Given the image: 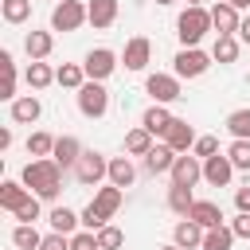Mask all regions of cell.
<instances>
[{
  "mask_svg": "<svg viewBox=\"0 0 250 250\" xmlns=\"http://www.w3.org/2000/svg\"><path fill=\"white\" fill-rule=\"evenodd\" d=\"M55 141H59V137H51V133H43V129H39V133H31V137H27V152H31L35 160H43V156H51V152H55Z\"/></svg>",
  "mask_w": 250,
  "mask_h": 250,
  "instance_id": "836d02e7",
  "label": "cell"
},
{
  "mask_svg": "<svg viewBox=\"0 0 250 250\" xmlns=\"http://www.w3.org/2000/svg\"><path fill=\"white\" fill-rule=\"evenodd\" d=\"M230 176H234V164H230V156H207L203 160V180L211 184V188H227L230 184Z\"/></svg>",
  "mask_w": 250,
  "mask_h": 250,
  "instance_id": "8fae6325",
  "label": "cell"
},
{
  "mask_svg": "<svg viewBox=\"0 0 250 250\" xmlns=\"http://www.w3.org/2000/svg\"><path fill=\"white\" fill-rule=\"evenodd\" d=\"M230 230H234V238H250V215L238 211V219L230 223Z\"/></svg>",
  "mask_w": 250,
  "mask_h": 250,
  "instance_id": "b9f144b4",
  "label": "cell"
},
{
  "mask_svg": "<svg viewBox=\"0 0 250 250\" xmlns=\"http://www.w3.org/2000/svg\"><path fill=\"white\" fill-rule=\"evenodd\" d=\"M98 246H102V250H117V246H125V230H117V227H102V230H98Z\"/></svg>",
  "mask_w": 250,
  "mask_h": 250,
  "instance_id": "8d00e7d4",
  "label": "cell"
},
{
  "mask_svg": "<svg viewBox=\"0 0 250 250\" xmlns=\"http://www.w3.org/2000/svg\"><path fill=\"white\" fill-rule=\"evenodd\" d=\"M70 250H102V246H98L94 230H78V234H70Z\"/></svg>",
  "mask_w": 250,
  "mask_h": 250,
  "instance_id": "f35d334b",
  "label": "cell"
},
{
  "mask_svg": "<svg viewBox=\"0 0 250 250\" xmlns=\"http://www.w3.org/2000/svg\"><path fill=\"white\" fill-rule=\"evenodd\" d=\"M82 66H86V78H90V82H105V78L117 70V55H113L109 47H94V51H86Z\"/></svg>",
  "mask_w": 250,
  "mask_h": 250,
  "instance_id": "52a82bcc",
  "label": "cell"
},
{
  "mask_svg": "<svg viewBox=\"0 0 250 250\" xmlns=\"http://www.w3.org/2000/svg\"><path fill=\"white\" fill-rule=\"evenodd\" d=\"M23 82H27L31 90H47V86L55 82V70H51L47 62H31V66H27V74H23Z\"/></svg>",
  "mask_w": 250,
  "mask_h": 250,
  "instance_id": "1f68e13d",
  "label": "cell"
},
{
  "mask_svg": "<svg viewBox=\"0 0 250 250\" xmlns=\"http://www.w3.org/2000/svg\"><path fill=\"white\" fill-rule=\"evenodd\" d=\"M195 207V195H191V188H168V211H176V215H184L188 219V211Z\"/></svg>",
  "mask_w": 250,
  "mask_h": 250,
  "instance_id": "f546056e",
  "label": "cell"
},
{
  "mask_svg": "<svg viewBox=\"0 0 250 250\" xmlns=\"http://www.w3.org/2000/svg\"><path fill=\"white\" fill-rule=\"evenodd\" d=\"M8 113H12V121H16V125H35V121H39V113H43V105H39V98H35V94H27V98H16Z\"/></svg>",
  "mask_w": 250,
  "mask_h": 250,
  "instance_id": "d6986e66",
  "label": "cell"
},
{
  "mask_svg": "<svg viewBox=\"0 0 250 250\" xmlns=\"http://www.w3.org/2000/svg\"><path fill=\"white\" fill-rule=\"evenodd\" d=\"M238 43H242L238 35H219L215 47H211V59H215V62H234V59H238Z\"/></svg>",
  "mask_w": 250,
  "mask_h": 250,
  "instance_id": "f1b7e54d",
  "label": "cell"
},
{
  "mask_svg": "<svg viewBox=\"0 0 250 250\" xmlns=\"http://www.w3.org/2000/svg\"><path fill=\"white\" fill-rule=\"evenodd\" d=\"M133 180H137L133 160H129V156H113V160H109V184L125 191V188H133Z\"/></svg>",
  "mask_w": 250,
  "mask_h": 250,
  "instance_id": "d4e9b609",
  "label": "cell"
},
{
  "mask_svg": "<svg viewBox=\"0 0 250 250\" xmlns=\"http://www.w3.org/2000/svg\"><path fill=\"white\" fill-rule=\"evenodd\" d=\"M39 250H70V238L51 230V234H43V246H39Z\"/></svg>",
  "mask_w": 250,
  "mask_h": 250,
  "instance_id": "60d3db41",
  "label": "cell"
},
{
  "mask_svg": "<svg viewBox=\"0 0 250 250\" xmlns=\"http://www.w3.org/2000/svg\"><path fill=\"white\" fill-rule=\"evenodd\" d=\"M105 109H109V90L102 82H86L78 90V113L90 117V121H98V117H105Z\"/></svg>",
  "mask_w": 250,
  "mask_h": 250,
  "instance_id": "8992f818",
  "label": "cell"
},
{
  "mask_svg": "<svg viewBox=\"0 0 250 250\" xmlns=\"http://www.w3.org/2000/svg\"><path fill=\"white\" fill-rule=\"evenodd\" d=\"M23 51H27L31 62H43V59L55 51V35H51V31H27V35H23Z\"/></svg>",
  "mask_w": 250,
  "mask_h": 250,
  "instance_id": "2e32d148",
  "label": "cell"
},
{
  "mask_svg": "<svg viewBox=\"0 0 250 250\" xmlns=\"http://www.w3.org/2000/svg\"><path fill=\"white\" fill-rule=\"evenodd\" d=\"M227 4H230V8H238V12H242V8H250V0H227Z\"/></svg>",
  "mask_w": 250,
  "mask_h": 250,
  "instance_id": "bcb514c9",
  "label": "cell"
},
{
  "mask_svg": "<svg viewBox=\"0 0 250 250\" xmlns=\"http://www.w3.org/2000/svg\"><path fill=\"white\" fill-rule=\"evenodd\" d=\"M168 176H172V184H176V188H195V184L203 180V160H199L195 152H180Z\"/></svg>",
  "mask_w": 250,
  "mask_h": 250,
  "instance_id": "ba28073f",
  "label": "cell"
},
{
  "mask_svg": "<svg viewBox=\"0 0 250 250\" xmlns=\"http://www.w3.org/2000/svg\"><path fill=\"white\" fill-rule=\"evenodd\" d=\"M188 8H203V0H188Z\"/></svg>",
  "mask_w": 250,
  "mask_h": 250,
  "instance_id": "7dc6e473",
  "label": "cell"
},
{
  "mask_svg": "<svg viewBox=\"0 0 250 250\" xmlns=\"http://www.w3.org/2000/svg\"><path fill=\"white\" fill-rule=\"evenodd\" d=\"M145 90H148V98H152L156 105H168V102L184 98V94H180V78H176V74H148V78H145Z\"/></svg>",
  "mask_w": 250,
  "mask_h": 250,
  "instance_id": "9c48e42d",
  "label": "cell"
},
{
  "mask_svg": "<svg viewBox=\"0 0 250 250\" xmlns=\"http://www.w3.org/2000/svg\"><path fill=\"white\" fill-rule=\"evenodd\" d=\"M207 66H211V55L199 51V47H180L176 59H172L176 78H199V74H207Z\"/></svg>",
  "mask_w": 250,
  "mask_h": 250,
  "instance_id": "5b68a950",
  "label": "cell"
},
{
  "mask_svg": "<svg viewBox=\"0 0 250 250\" xmlns=\"http://www.w3.org/2000/svg\"><path fill=\"white\" fill-rule=\"evenodd\" d=\"M195 141H199V137H195V129H191L184 117H176V121L168 125V133H164V145H168L172 152H191Z\"/></svg>",
  "mask_w": 250,
  "mask_h": 250,
  "instance_id": "30bf717a",
  "label": "cell"
},
{
  "mask_svg": "<svg viewBox=\"0 0 250 250\" xmlns=\"http://www.w3.org/2000/svg\"><path fill=\"white\" fill-rule=\"evenodd\" d=\"M227 156H230L234 172H250V141H230Z\"/></svg>",
  "mask_w": 250,
  "mask_h": 250,
  "instance_id": "d590c367",
  "label": "cell"
},
{
  "mask_svg": "<svg viewBox=\"0 0 250 250\" xmlns=\"http://www.w3.org/2000/svg\"><path fill=\"white\" fill-rule=\"evenodd\" d=\"M172 121H176V117L168 113V105H156V102H152V105L145 109V117H141V125H145V129H148L152 137L168 133V125H172Z\"/></svg>",
  "mask_w": 250,
  "mask_h": 250,
  "instance_id": "cb8c5ba5",
  "label": "cell"
},
{
  "mask_svg": "<svg viewBox=\"0 0 250 250\" xmlns=\"http://www.w3.org/2000/svg\"><path fill=\"white\" fill-rule=\"evenodd\" d=\"M82 23H90V12L82 0H62L51 8V31H78Z\"/></svg>",
  "mask_w": 250,
  "mask_h": 250,
  "instance_id": "3957f363",
  "label": "cell"
},
{
  "mask_svg": "<svg viewBox=\"0 0 250 250\" xmlns=\"http://www.w3.org/2000/svg\"><path fill=\"white\" fill-rule=\"evenodd\" d=\"M176 156H180V152H172L168 145H152V152L145 156V172H148V176H164V172H172Z\"/></svg>",
  "mask_w": 250,
  "mask_h": 250,
  "instance_id": "ffe728a7",
  "label": "cell"
},
{
  "mask_svg": "<svg viewBox=\"0 0 250 250\" xmlns=\"http://www.w3.org/2000/svg\"><path fill=\"white\" fill-rule=\"evenodd\" d=\"M12 246H16V250H39V246H43V234H39L31 223H20V227L12 230Z\"/></svg>",
  "mask_w": 250,
  "mask_h": 250,
  "instance_id": "83f0119b",
  "label": "cell"
},
{
  "mask_svg": "<svg viewBox=\"0 0 250 250\" xmlns=\"http://www.w3.org/2000/svg\"><path fill=\"white\" fill-rule=\"evenodd\" d=\"M238 23H242V16H238V8H230L227 0H219V4L211 8V27H215L219 35H238Z\"/></svg>",
  "mask_w": 250,
  "mask_h": 250,
  "instance_id": "7c38bea8",
  "label": "cell"
},
{
  "mask_svg": "<svg viewBox=\"0 0 250 250\" xmlns=\"http://www.w3.org/2000/svg\"><path fill=\"white\" fill-rule=\"evenodd\" d=\"M0 148H12V129H0Z\"/></svg>",
  "mask_w": 250,
  "mask_h": 250,
  "instance_id": "f6af8a7d",
  "label": "cell"
},
{
  "mask_svg": "<svg viewBox=\"0 0 250 250\" xmlns=\"http://www.w3.org/2000/svg\"><path fill=\"white\" fill-rule=\"evenodd\" d=\"M125 70H145L148 66V59H152V43L145 39V35H133L129 43H125Z\"/></svg>",
  "mask_w": 250,
  "mask_h": 250,
  "instance_id": "4fadbf2b",
  "label": "cell"
},
{
  "mask_svg": "<svg viewBox=\"0 0 250 250\" xmlns=\"http://www.w3.org/2000/svg\"><path fill=\"white\" fill-rule=\"evenodd\" d=\"M238 39L250 43V16H242V23H238Z\"/></svg>",
  "mask_w": 250,
  "mask_h": 250,
  "instance_id": "ee69618b",
  "label": "cell"
},
{
  "mask_svg": "<svg viewBox=\"0 0 250 250\" xmlns=\"http://www.w3.org/2000/svg\"><path fill=\"white\" fill-rule=\"evenodd\" d=\"M125 152H129V156H148V152H152V133H148L145 125L129 129V133H125Z\"/></svg>",
  "mask_w": 250,
  "mask_h": 250,
  "instance_id": "4316f807",
  "label": "cell"
},
{
  "mask_svg": "<svg viewBox=\"0 0 250 250\" xmlns=\"http://www.w3.org/2000/svg\"><path fill=\"white\" fill-rule=\"evenodd\" d=\"M86 12H90V23H94V27H113V20H117V0H86Z\"/></svg>",
  "mask_w": 250,
  "mask_h": 250,
  "instance_id": "484cf974",
  "label": "cell"
},
{
  "mask_svg": "<svg viewBox=\"0 0 250 250\" xmlns=\"http://www.w3.org/2000/svg\"><path fill=\"white\" fill-rule=\"evenodd\" d=\"M39 203H43V199H39V195H31V199H27V203H23L20 211H16V219H20V223H31V227H35V219L43 215V207H39Z\"/></svg>",
  "mask_w": 250,
  "mask_h": 250,
  "instance_id": "74e56055",
  "label": "cell"
},
{
  "mask_svg": "<svg viewBox=\"0 0 250 250\" xmlns=\"http://www.w3.org/2000/svg\"><path fill=\"white\" fill-rule=\"evenodd\" d=\"M47 223H51V230H55V234H66V238H70V234H78V223H82V215H74L70 207H62V203H59V207H51Z\"/></svg>",
  "mask_w": 250,
  "mask_h": 250,
  "instance_id": "44dd1931",
  "label": "cell"
},
{
  "mask_svg": "<svg viewBox=\"0 0 250 250\" xmlns=\"http://www.w3.org/2000/svg\"><path fill=\"white\" fill-rule=\"evenodd\" d=\"M234 207H238V211H242V215H250V184H246V188H238V191H234Z\"/></svg>",
  "mask_w": 250,
  "mask_h": 250,
  "instance_id": "7bdbcfd3",
  "label": "cell"
},
{
  "mask_svg": "<svg viewBox=\"0 0 250 250\" xmlns=\"http://www.w3.org/2000/svg\"><path fill=\"white\" fill-rule=\"evenodd\" d=\"M191 152H195L199 160H207V156H219V141H215V137H199Z\"/></svg>",
  "mask_w": 250,
  "mask_h": 250,
  "instance_id": "ab89813d",
  "label": "cell"
},
{
  "mask_svg": "<svg viewBox=\"0 0 250 250\" xmlns=\"http://www.w3.org/2000/svg\"><path fill=\"white\" fill-rule=\"evenodd\" d=\"M27 199H31V191L23 188V180H4V184H0V207H4V211L16 215Z\"/></svg>",
  "mask_w": 250,
  "mask_h": 250,
  "instance_id": "e0dca14e",
  "label": "cell"
},
{
  "mask_svg": "<svg viewBox=\"0 0 250 250\" xmlns=\"http://www.w3.org/2000/svg\"><path fill=\"white\" fill-rule=\"evenodd\" d=\"M0 12L8 23H23L31 16V0H0Z\"/></svg>",
  "mask_w": 250,
  "mask_h": 250,
  "instance_id": "e575fe53",
  "label": "cell"
},
{
  "mask_svg": "<svg viewBox=\"0 0 250 250\" xmlns=\"http://www.w3.org/2000/svg\"><path fill=\"white\" fill-rule=\"evenodd\" d=\"M227 129L234 141H250V105L246 109H230L227 113Z\"/></svg>",
  "mask_w": 250,
  "mask_h": 250,
  "instance_id": "4dcf8cb0",
  "label": "cell"
},
{
  "mask_svg": "<svg viewBox=\"0 0 250 250\" xmlns=\"http://www.w3.org/2000/svg\"><path fill=\"white\" fill-rule=\"evenodd\" d=\"M82 152H86V148L78 145V137H59V141H55V152H51V160H55V164L66 172V168H74V164L82 160Z\"/></svg>",
  "mask_w": 250,
  "mask_h": 250,
  "instance_id": "9a60e30c",
  "label": "cell"
},
{
  "mask_svg": "<svg viewBox=\"0 0 250 250\" xmlns=\"http://www.w3.org/2000/svg\"><path fill=\"white\" fill-rule=\"evenodd\" d=\"M74 180H78L82 188H98L102 180H109V160H105L102 152L86 148V152H82V160L74 164Z\"/></svg>",
  "mask_w": 250,
  "mask_h": 250,
  "instance_id": "277c9868",
  "label": "cell"
},
{
  "mask_svg": "<svg viewBox=\"0 0 250 250\" xmlns=\"http://www.w3.org/2000/svg\"><path fill=\"white\" fill-rule=\"evenodd\" d=\"M55 82L78 94V90H82V86H86L90 78H86V66H82V62H62V66L55 70Z\"/></svg>",
  "mask_w": 250,
  "mask_h": 250,
  "instance_id": "603a6c76",
  "label": "cell"
},
{
  "mask_svg": "<svg viewBox=\"0 0 250 250\" xmlns=\"http://www.w3.org/2000/svg\"><path fill=\"white\" fill-rule=\"evenodd\" d=\"M55 4H62V0H55Z\"/></svg>",
  "mask_w": 250,
  "mask_h": 250,
  "instance_id": "f907efd6",
  "label": "cell"
},
{
  "mask_svg": "<svg viewBox=\"0 0 250 250\" xmlns=\"http://www.w3.org/2000/svg\"><path fill=\"white\" fill-rule=\"evenodd\" d=\"M203 234H207V230H203L195 219H180L176 230H172V242H176L180 250H199V246H203Z\"/></svg>",
  "mask_w": 250,
  "mask_h": 250,
  "instance_id": "5bb4252c",
  "label": "cell"
},
{
  "mask_svg": "<svg viewBox=\"0 0 250 250\" xmlns=\"http://www.w3.org/2000/svg\"><path fill=\"white\" fill-rule=\"evenodd\" d=\"M156 4H176V0H156Z\"/></svg>",
  "mask_w": 250,
  "mask_h": 250,
  "instance_id": "681fc988",
  "label": "cell"
},
{
  "mask_svg": "<svg viewBox=\"0 0 250 250\" xmlns=\"http://www.w3.org/2000/svg\"><path fill=\"white\" fill-rule=\"evenodd\" d=\"M230 246H234V230L230 227H215V230L203 234V246L199 250H230Z\"/></svg>",
  "mask_w": 250,
  "mask_h": 250,
  "instance_id": "d6a6232c",
  "label": "cell"
},
{
  "mask_svg": "<svg viewBox=\"0 0 250 250\" xmlns=\"http://www.w3.org/2000/svg\"><path fill=\"white\" fill-rule=\"evenodd\" d=\"M121 199H125V191L109 184V188H98L90 203H94V211H102L105 219H113V215H117V207H121Z\"/></svg>",
  "mask_w": 250,
  "mask_h": 250,
  "instance_id": "7402d4cb",
  "label": "cell"
},
{
  "mask_svg": "<svg viewBox=\"0 0 250 250\" xmlns=\"http://www.w3.org/2000/svg\"><path fill=\"white\" fill-rule=\"evenodd\" d=\"M156 250H180V246H176V242H172V246H156Z\"/></svg>",
  "mask_w": 250,
  "mask_h": 250,
  "instance_id": "c3c4849f",
  "label": "cell"
},
{
  "mask_svg": "<svg viewBox=\"0 0 250 250\" xmlns=\"http://www.w3.org/2000/svg\"><path fill=\"white\" fill-rule=\"evenodd\" d=\"M20 180H23V188H27L31 195H39V199H59V191H62V168H59L51 156L27 160L23 172H20Z\"/></svg>",
  "mask_w": 250,
  "mask_h": 250,
  "instance_id": "6da1fadb",
  "label": "cell"
},
{
  "mask_svg": "<svg viewBox=\"0 0 250 250\" xmlns=\"http://www.w3.org/2000/svg\"><path fill=\"white\" fill-rule=\"evenodd\" d=\"M211 31V8H184L176 20V35L184 47H199V39Z\"/></svg>",
  "mask_w": 250,
  "mask_h": 250,
  "instance_id": "7a4b0ae2",
  "label": "cell"
},
{
  "mask_svg": "<svg viewBox=\"0 0 250 250\" xmlns=\"http://www.w3.org/2000/svg\"><path fill=\"white\" fill-rule=\"evenodd\" d=\"M188 219H195L203 230H215V227H223V207L211 203V199H195V207L188 211Z\"/></svg>",
  "mask_w": 250,
  "mask_h": 250,
  "instance_id": "ac0fdd59",
  "label": "cell"
}]
</instances>
